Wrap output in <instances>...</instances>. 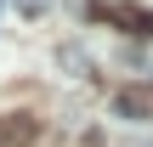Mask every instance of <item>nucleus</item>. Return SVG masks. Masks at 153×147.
I'll use <instances>...</instances> for the list:
<instances>
[{
	"instance_id": "obj_1",
	"label": "nucleus",
	"mask_w": 153,
	"mask_h": 147,
	"mask_svg": "<svg viewBox=\"0 0 153 147\" xmlns=\"http://www.w3.org/2000/svg\"><path fill=\"white\" fill-rule=\"evenodd\" d=\"M114 113L119 119H153V85H125L114 96Z\"/></svg>"
},
{
	"instance_id": "obj_2",
	"label": "nucleus",
	"mask_w": 153,
	"mask_h": 147,
	"mask_svg": "<svg viewBox=\"0 0 153 147\" xmlns=\"http://www.w3.org/2000/svg\"><path fill=\"white\" fill-rule=\"evenodd\" d=\"M34 130H40V125H34L28 113H11V119H0V147H28Z\"/></svg>"
},
{
	"instance_id": "obj_3",
	"label": "nucleus",
	"mask_w": 153,
	"mask_h": 147,
	"mask_svg": "<svg viewBox=\"0 0 153 147\" xmlns=\"http://www.w3.org/2000/svg\"><path fill=\"white\" fill-rule=\"evenodd\" d=\"M102 17L119 23V28H131V34H153V17H148V11H136V6H102Z\"/></svg>"
},
{
	"instance_id": "obj_4",
	"label": "nucleus",
	"mask_w": 153,
	"mask_h": 147,
	"mask_svg": "<svg viewBox=\"0 0 153 147\" xmlns=\"http://www.w3.org/2000/svg\"><path fill=\"white\" fill-rule=\"evenodd\" d=\"M57 57H62V68H74V74H85V68H91V57H79V45H62Z\"/></svg>"
},
{
	"instance_id": "obj_5",
	"label": "nucleus",
	"mask_w": 153,
	"mask_h": 147,
	"mask_svg": "<svg viewBox=\"0 0 153 147\" xmlns=\"http://www.w3.org/2000/svg\"><path fill=\"white\" fill-rule=\"evenodd\" d=\"M17 11H23V17H45V11H51V0H17Z\"/></svg>"
},
{
	"instance_id": "obj_6",
	"label": "nucleus",
	"mask_w": 153,
	"mask_h": 147,
	"mask_svg": "<svg viewBox=\"0 0 153 147\" xmlns=\"http://www.w3.org/2000/svg\"><path fill=\"white\" fill-rule=\"evenodd\" d=\"M131 147H153V142H148V136H131Z\"/></svg>"
}]
</instances>
